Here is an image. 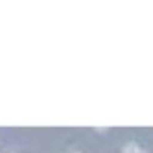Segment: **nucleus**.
Here are the masks:
<instances>
[{
    "label": "nucleus",
    "instance_id": "f257e3e1",
    "mask_svg": "<svg viewBox=\"0 0 153 153\" xmlns=\"http://www.w3.org/2000/svg\"><path fill=\"white\" fill-rule=\"evenodd\" d=\"M123 152L124 153H146L145 151H142L141 148H140L138 145L135 143V142H129L124 147Z\"/></svg>",
    "mask_w": 153,
    "mask_h": 153
},
{
    "label": "nucleus",
    "instance_id": "f03ea898",
    "mask_svg": "<svg viewBox=\"0 0 153 153\" xmlns=\"http://www.w3.org/2000/svg\"><path fill=\"white\" fill-rule=\"evenodd\" d=\"M72 153H80V152H72Z\"/></svg>",
    "mask_w": 153,
    "mask_h": 153
}]
</instances>
